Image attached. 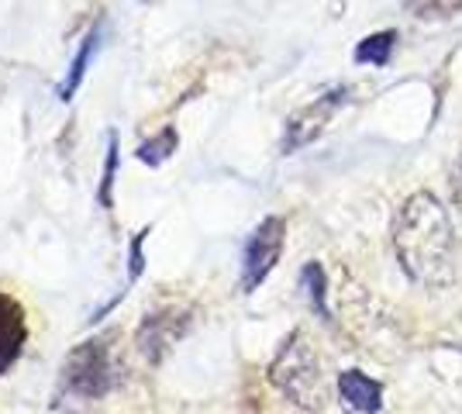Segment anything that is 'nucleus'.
<instances>
[{"label": "nucleus", "mask_w": 462, "mask_h": 414, "mask_svg": "<svg viewBox=\"0 0 462 414\" xmlns=\"http://www.w3.org/2000/svg\"><path fill=\"white\" fill-rule=\"evenodd\" d=\"M62 387L77 397H104L115 387V370H111V349L107 338H94L77 345L69 359L62 363Z\"/></svg>", "instance_id": "obj_3"}, {"label": "nucleus", "mask_w": 462, "mask_h": 414, "mask_svg": "<svg viewBox=\"0 0 462 414\" xmlns=\"http://www.w3.org/2000/svg\"><path fill=\"white\" fill-rule=\"evenodd\" d=\"M338 391H342V400L348 408L363 414H376L383 408V387L373 380V376L359 373V370H346L338 376Z\"/></svg>", "instance_id": "obj_7"}, {"label": "nucleus", "mask_w": 462, "mask_h": 414, "mask_svg": "<svg viewBox=\"0 0 462 414\" xmlns=\"http://www.w3.org/2000/svg\"><path fill=\"white\" fill-rule=\"evenodd\" d=\"M393 49H397V32L386 28V32L366 35L356 45V62H363V66H386L390 56H393Z\"/></svg>", "instance_id": "obj_9"}, {"label": "nucleus", "mask_w": 462, "mask_h": 414, "mask_svg": "<svg viewBox=\"0 0 462 414\" xmlns=\"http://www.w3.org/2000/svg\"><path fill=\"white\" fill-rule=\"evenodd\" d=\"M270 380L297 408H304V411H321L325 408L328 400L325 373H321V363H318V355L310 353L304 336H293L283 345V353L276 355V363H273Z\"/></svg>", "instance_id": "obj_2"}, {"label": "nucleus", "mask_w": 462, "mask_h": 414, "mask_svg": "<svg viewBox=\"0 0 462 414\" xmlns=\"http://www.w3.org/2000/svg\"><path fill=\"white\" fill-rule=\"evenodd\" d=\"M300 287L308 290L310 308H314L318 315L328 317V308H325V273H321V266H318V262H308V266H304V273H300Z\"/></svg>", "instance_id": "obj_11"}, {"label": "nucleus", "mask_w": 462, "mask_h": 414, "mask_svg": "<svg viewBox=\"0 0 462 414\" xmlns=\"http://www.w3.org/2000/svg\"><path fill=\"white\" fill-rule=\"evenodd\" d=\"M97 45H100V28H94V32L83 39L77 60H73V66H69V73H66V79L59 83V100H73V94H77L83 77H87V66H90V60H94Z\"/></svg>", "instance_id": "obj_8"}, {"label": "nucleus", "mask_w": 462, "mask_h": 414, "mask_svg": "<svg viewBox=\"0 0 462 414\" xmlns=\"http://www.w3.org/2000/svg\"><path fill=\"white\" fill-rule=\"evenodd\" d=\"M145 235H149V228H142V232L132 238V245H128V287L138 283V276H142V270H145V256H142V242H145Z\"/></svg>", "instance_id": "obj_14"}, {"label": "nucleus", "mask_w": 462, "mask_h": 414, "mask_svg": "<svg viewBox=\"0 0 462 414\" xmlns=\"http://www.w3.org/2000/svg\"><path fill=\"white\" fill-rule=\"evenodd\" d=\"M283 242H287L283 217H266L252 232L245 249H242V294H252L273 273V266L280 262V253H283Z\"/></svg>", "instance_id": "obj_4"}, {"label": "nucleus", "mask_w": 462, "mask_h": 414, "mask_svg": "<svg viewBox=\"0 0 462 414\" xmlns=\"http://www.w3.org/2000/svg\"><path fill=\"white\" fill-rule=\"evenodd\" d=\"M170 152H176V132H173V128H166L159 138L145 142V145L138 149V159H142V162H149V166H159V162L170 156Z\"/></svg>", "instance_id": "obj_13"}, {"label": "nucleus", "mask_w": 462, "mask_h": 414, "mask_svg": "<svg viewBox=\"0 0 462 414\" xmlns=\"http://www.w3.org/2000/svg\"><path fill=\"white\" fill-rule=\"evenodd\" d=\"M348 97V90H335V94H328V97L314 100L310 107H304L297 118H290L287 124V138H283V152H293V149H300V145H308L314 138L325 132L328 118L335 115V107Z\"/></svg>", "instance_id": "obj_5"}, {"label": "nucleus", "mask_w": 462, "mask_h": 414, "mask_svg": "<svg viewBox=\"0 0 462 414\" xmlns=\"http://www.w3.org/2000/svg\"><path fill=\"white\" fill-rule=\"evenodd\" d=\"M115 173H117V135H107V156H104V179H100V190L97 200L100 207H111V190H115Z\"/></svg>", "instance_id": "obj_12"}, {"label": "nucleus", "mask_w": 462, "mask_h": 414, "mask_svg": "<svg viewBox=\"0 0 462 414\" xmlns=\"http://www.w3.org/2000/svg\"><path fill=\"white\" fill-rule=\"evenodd\" d=\"M24 342H28L24 308L11 294H0V376L21 359Z\"/></svg>", "instance_id": "obj_6"}, {"label": "nucleus", "mask_w": 462, "mask_h": 414, "mask_svg": "<svg viewBox=\"0 0 462 414\" xmlns=\"http://www.w3.org/2000/svg\"><path fill=\"white\" fill-rule=\"evenodd\" d=\"M393 249L404 273L421 287H445L452 280L456 232L439 198L428 190L411 194L393 221Z\"/></svg>", "instance_id": "obj_1"}, {"label": "nucleus", "mask_w": 462, "mask_h": 414, "mask_svg": "<svg viewBox=\"0 0 462 414\" xmlns=\"http://www.w3.org/2000/svg\"><path fill=\"white\" fill-rule=\"evenodd\" d=\"M404 7L421 21H445L462 11V0H404Z\"/></svg>", "instance_id": "obj_10"}]
</instances>
